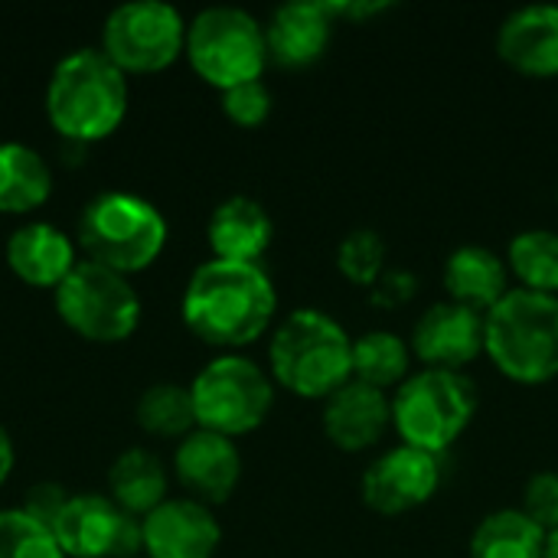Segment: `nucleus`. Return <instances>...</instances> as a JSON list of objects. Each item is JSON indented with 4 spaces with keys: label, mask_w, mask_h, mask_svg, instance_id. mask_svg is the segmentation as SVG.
Here are the masks:
<instances>
[{
    "label": "nucleus",
    "mask_w": 558,
    "mask_h": 558,
    "mask_svg": "<svg viewBox=\"0 0 558 558\" xmlns=\"http://www.w3.org/2000/svg\"><path fill=\"white\" fill-rule=\"evenodd\" d=\"M180 311L193 337L219 350H239L271 327L278 294L262 265L213 258L190 275Z\"/></svg>",
    "instance_id": "1"
},
{
    "label": "nucleus",
    "mask_w": 558,
    "mask_h": 558,
    "mask_svg": "<svg viewBox=\"0 0 558 558\" xmlns=\"http://www.w3.org/2000/svg\"><path fill=\"white\" fill-rule=\"evenodd\" d=\"M271 379L298 399L327 402L353 379L350 333L317 307L291 311L268 343Z\"/></svg>",
    "instance_id": "2"
},
{
    "label": "nucleus",
    "mask_w": 558,
    "mask_h": 558,
    "mask_svg": "<svg viewBox=\"0 0 558 558\" xmlns=\"http://www.w3.org/2000/svg\"><path fill=\"white\" fill-rule=\"evenodd\" d=\"M46 114L69 141H101L128 114V75L101 49H75L49 75Z\"/></svg>",
    "instance_id": "3"
},
{
    "label": "nucleus",
    "mask_w": 558,
    "mask_h": 558,
    "mask_svg": "<svg viewBox=\"0 0 558 558\" xmlns=\"http://www.w3.org/2000/svg\"><path fill=\"white\" fill-rule=\"evenodd\" d=\"M484 353L500 376L520 386H546L558 376V298L510 288L484 314Z\"/></svg>",
    "instance_id": "4"
},
{
    "label": "nucleus",
    "mask_w": 558,
    "mask_h": 558,
    "mask_svg": "<svg viewBox=\"0 0 558 558\" xmlns=\"http://www.w3.org/2000/svg\"><path fill=\"white\" fill-rule=\"evenodd\" d=\"M167 245V219L160 209L134 193H101L78 219V248L85 262H95L118 275L150 268Z\"/></svg>",
    "instance_id": "5"
},
{
    "label": "nucleus",
    "mask_w": 558,
    "mask_h": 558,
    "mask_svg": "<svg viewBox=\"0 0 558 558\" xmlns=\"http://www.w3.org/2000/svg\"><path fill=\"white\" fill-rule=\"evenodd\" d=\"M481 405L471 376L454 369L412 373L392 396V428L409 448L445 454L474 422Z\"/></svg>",
    "instance_id": "6"
},
{
    "label": "nucleus",
    "mask_w": 558,
    "mask_h": 558,
    "mask_svg": "<svg viewBox=\"0 0 558 558\" xmlns=\"http://www.w3.org/2000/svg\"><path fill=\"white\" fill-rule=\"evenodd\" d=\"M186 59L193 72L229 92L245 82H258L268 65L265 26L239 7H209L186 26Z\"/></svg>",
    "instance_id": "7"
},
{
    "label": "nucleus",
    "mask_w": 558,
    "mask_h": 558,
    "mask_svg": "<svg viewBox=\"0 0 558 558\" xmlns=\"http://www.w3.org/2000/svg\"><path fill=\"white\" fill-rule=\"evenodd\" d=\"M190 392L196 409V428L232 441L262 428L275 405V379L258 363L235 353L206 363L196 373Z\"/></svg>",
    "instance_id": "8"
},
{
    "label": "nucleus",
    "mask_w": 558,
    "mask_h": 558,
    "mask_svg": "<svg viewBox=\"0 0 558 558\" xmlns=\"http://www.w3.org/2000/svg\"><path fill=\"white\" fill-rule=\"evenodd\" d=\"M62 324L92 343H121L141 324V298L131 281L95 262H78L56 288Z\"/></svg>",
    "instance_id": "9"
},
{
    "label": "nucleus",
    "mask_w": 558,
    "mask_h": 558,
    "mask_svg": "<svg viewBox=\"0 0 558 558\" xmlns=\"http://www.w3.org/2000/svg\"><path fill=\"white\" fill-rule=\"evenodd\" d=\"M186 49V23L177 7L160 0H134L114 7L101 26V52L124 72H163Z\"/></svg>",
    "instance_id": "10"
},
{
    "label": "nucleus",
    "mask_w": 558,
    "mask_h": 558,
    "mask_svg": "<svg viewBox=\"0 0 558 558\" xmlns=\"http://www.w3.org/2000/svg\"><path fill=\"white\" fill-rule=\"evenodd\" d=\"M52 536L65 558H134L141 553V520L124 513L111 497H69Z\"/></svg>",
    "instance_id": "11"
},
{
    "label": "nucleus",
    "mask_w": 558,
    "mask_h": 558,
    "mask_svg": "<svg viewBox=\"0 0 558 558\" xmlns=\"http://www.w3.org/2000/svg\"><path fill=\"white\" fill-rule=\"evenodd\" d=\"M441 487V458L396 445L383 451L360 481L363 504L379 517H402L425 507Z\"/></svg>",
    "instance_id": "12"
},
{
    "label": "nucleus",
    "mask_w": 558,
    "mask_h": 558,
    "mask_svg": "<svg viewBox=\"0 0 558 558\" xmlns=\"http://www.w3.org/2000/svg\"><path fill=\"white\" fill-rule=\"evenodd\" d=\"M222 530L213 510L190 497H167L141 520V553L147 558H216Z\"/></svg>",
    "instance_id": "13"
},
{
    "label": "nucleus",
    "mask_w": 558,
    "mask_h": 558,
    "mask_svg": "<svg viewBox=\"0 0 558 558\" xmlns=\"http://www.w3.org/2000/svg\"><path fill=\"white\" fill-rule=\"evenodd\" d=\"M412 353L428 369L461 373L484 353V314L454 301L432 304L412 327Z\"/></svg>",
    "instance_id": "14"
},
{
    "label": "nucleus",
    "mask_w": 558,
    "mask_h": 558,
    "mask_svg": "<svg viewBox=\"0 0 558 558\" xmlns=\"http://www.w3.org/2000/svg\"><path fill=\"white\" fill-rule=\"evenodd\" d=\"M173 471L190 500L213 507L226 504L235 494L242 481V454L232 438L196 428L180 441L173 454Z\"/></svg>",
    "instance_id": "15"
},
{
    "label": "nucleus",
    "mask_w": 558,
    "mask_h": 558,
    "mask_svg": "<svg viewBox=\"0 0 558 558\" xmlns=\"http://www.w3.org/2000/svg\"><path fill=\"white\" fill-rule=\"evenodd\" d=\"M324 435L337 451L360 454L376 448L392 428V399L360 379H350L324 402Z\"/></svg>",
    "instance_id": "16"
},
{
    "label": "nucleus",
    "mask_w": 558,
    "mask_h": 558,
    "mask_svg": "<svg viewBox=\"0 0 558 558\" xmlns=\"http://www.w3.org/2000/svg\"><path fill=\"white\" fill-rule=\"evenodd\" d=\"M497 56L530 78L558 75V7L533 3L513 10L497 29Z\"/></svg>",
    "instance_id": "17"
},
{
    "label": "nucleus",
    "mask_w": 558,
    "mask_h": 558,
    "mask_svg": "<svg viewBox=\"0 0 558 558\" xmlns=\"http://www.w3.org/2000/svg\"><path fill=\"white\" fill-rule=\"evenodd\" d=\"M333 39V13L317 0H294L271 13L265 23L268 59L284 69H307L324 59Z\"/></svg>",
    "instance_id": "18"
},
{
    "label": "nucleus",
    "mask_w": 558,
    "mask_h": 558,
    "mask_svg": "<svg viewBox=\"0 0 558 558\" xmlns=\"http://www.w3.org/2000/svg\"><path fill=\"white\" fill-rule=\"evenodd\" d=\"M206 239H209L213 258L258 265V258L268 252L275 239V222L258 199L229 196L213 209L206 222Z\"/></svg>",
    "instance_id": "19"
},
{
    "label": "nucleus",
    "mask_w": 558,
    "mask_h": 558,
    "mask_svg": "<svg viewBox=\"0 0 558 558\" xmlns=\"http://www.w3.org/2000/svg\"><path fill=\"white\" fill-rule=\"evenodd\" d=\"M7 265L23 284L56 291L78 262L72 239L62 229L49 222H29L7 239Z\"/></svg>",
    "instance_id": "20"
},
{
    "label": "nucleus",
    "mask_w": 558,
    "mask_h": 558,
    "mask_svg": "<svg viewBox=\"0 0 558 558\" xmlns=\"http://www.w3.org/2000/svg\"><path fill=\"white\" fill-rule=\"evenodd\" d=\"M441 284L448 291V301L487 314L507 298L510 268L487 245H461L448 255L445 271H441Z\"/></svg>",
    "instance_id": "21"
},
{
    "label": "nucleus",
    "mask_w": 558,
    "mask_h": 558,
    "mask_svg": "<svg viewBox=\"0 0 558 558\" xmlns=\"http://www.w3.org/2000/svg\"><path fill=\"white\" fill-rule=\"evenodd\" d=\"M52 193V170L39 150L3 141L0 144V213L20 216L39 209Z\"/></svg>",
    "instance_id": "22"
},
{
    "label": "nucleus",
    "mask_w": 558,
    "mask_h": 558,
    "mask_svg": "<svg viewBox=\"0 0 558 558\" xmlns=\"http://www.w3.org/2000/svg\"><path fill=\"white\" fill-rule=\"evenodd\" d=\"M108 490L111 500L131 513L134 520L147 517L150 510H157L167 500V471L160 464V458H154L144 448H131L124 454H118V461L108 471Z\"/></svg>",
    "instance_id": "23"
},
{
    "label": "nucleus",
    "mask_w": 558,
    "mask_h": 558,
    "mask_svg": "<svg viewBox=\"0 0 558 558\" xmlns=\"http://www.w3.org/2000/svg\"><path fill=\"white\" fill-rule=\"evenodd\" d=\"M549 533L523 510H497L471 533V558H546Z\"/></svg>",
    "instance_id": "24"
},
{
    "label": "nucleus",
    "mask_w": 558,
    "mask_h": 558,
    "mask_svg": "<svg viewBox=\"0 0 558 558\" xmlns=\"http://www.w3.org/2000/svg\"><path fill=\"white\" fill-rule=\"evenodd\" d=\"M412 376V347L392 330H369L353 340V379L373 389H399Z\"/></svg>",
    "instance_id": "25"
},
{
    "label": "nucleus",
    "mask_w": 558,
    "mask_h": 558,
    "mask_svg": "<svg viewBox=\"0 0 558 558\" xmlns=\"http://www.w3.org/2000/svg\"><path fill=\"white\" fill-rule=\"evenodd\" d=\"M507 268L517 275L520 288L558 298V232L526 229L507 248Z\"/></svg>",
    "instance_id": "26"
},
{
    "label": "nucleus",
    "mask_w": 558,
    "mask_h": 558,
    "mask_svg": "<svg viewBox=\"0 0 558 558\" xmlns=\"http://www.w3.org/2000/svg\"><path fill=\"white\" fill-rule=\"evenodd\" d=\"M134 415H137V425L157 438H180L183 441L190 432H196V409H193L190 386L157 383V386L144 389Z\"/></svg>",
    "instance_id": "27"
},
{
    "label": "nucleus",
    "mask_w": 558,
    "mask_h": 558,
    "mask_svg": "<svg viewBox=\"0 0 558 558\" xmlns=\"http://www.w3.org/2000/svg\"><path fill=\"white\" fill-rule=\"evenodd\" d=\"M386 239L376 229H353L337 245V268L356 288H373L386 271Z\"/></svg>",
    "instance_id": "28"
},
{
    "label": "nucleus",
    "mask_w": 558,
    "mask_h": 558,
    "mask_svg": "<svg viewBox=\"0 0 558 558\" xmlns=\"http://www.w3.org/2000/svg\"><path fill=\"white\" fill-rule=\"evenodd\" d=\"M0 558H65L52 530L23 510H0Z\"/></svg>",
    "instance_id": "29"
},
{
    "label": "nucleus",
    "mask_w": 558,
    "mask_h": 558,
    "mask_svg": "<svg viewBox=\"0 0 558 558\" xmlns=\"http://www.w3.org/2000/svg\"><path fill=\"white\" fill-rule=\"evenodd\" d=\"M222 111L239 128H258L271 114V92L262 78L235 85V88L222 92Z\"/></svg>",
    "instance_id": "30"
},
{
    "label": "nucleus",
    "mask_w": 558,
    "mask_h": 558,
    "mask_svg": "<svg viewBox=\"0 0 558 558\" xmlns=\"http://www.w3.org/2000/svg\"><path fill=\"white\" fill-rule=\"evenodd\" d=\"M536 526L546 533L558 530V474L556 471H539L526 481L523 487V507H520Z\"/></svg>",
    "instance_id": "31"
},
{
    "label": "nucleus",
    "mask_w": 558,
    "mask_h": 558,
    "mask_svg": "<svg viewBox=\"0 0 558 558\" xmlns=\"http://www.w3.org/2000/svg\"><path fill=\"white\" fill-rule=\"evenodd\" d=\"M418 294V278L409 268H386L383 278L369 288V301L379 311H399Z\"/></svg>",
    "instance_id": "32"
},
{
    "label": "nucleus",
    "mask_w": 558,
    "mask_h": 558,
    "mask_svg": "<svg viewBox=\"0 0 558 558\" xmlns=\"http://www.w3.org/2000/svg\"><path fill=\"white\" fill-rule=\"evenodd\" d=\"M65 504H69V494H65L59 484H36V487L26 494V500H23L20 510H23L26 517L39 520L43 526L52 530V523L59 520V513H62Z\"/></svg>",
    "instance_id": "33"
},
{
    "label": "nucleus",
    "mask_w": 558,
    "mask_h": 558,
    "mask_svg": "<svg viewBox=\"0 0 558 558\" xmlns=\"http://www.w3.org/2000/svg\"><path fill=\"white\" fill-rule=\"evenodd\" d=\"M333 20L337 16H350V20H363V16H373V13H383L389 10V3H327Z\"/></svg>",
    "instance_id": "34"
},
{
    "label": "nucleus",
    "mask_w": 558,
    "mask_h": 558,
    "mask_svg": "<svg viewBox=\"0 0 558 558\" xmlns=\"http://www.w3.org/2000/svg\"><path fill=\"white\" fill-rule=\"evenodd\" d=\"M10 471H13V441H10L7 428L0 425V487L10 477Z\"/></svg>",
    "instance_id": "35"
},
{
    "label": "nucleus",
    "mask_w": 558,
    "mask_h": 558,
    "mask_svg": "<svg viewBox=\"0 0 558 558\" xmlns=\"http://www.w3.org/2000/svg\"><path fill=\"white\" fill-rule=\"evenodd\" d=\"M546 558H558V530L549 533V543H546Z\"/></svg>",
    "instance_id": "36"
}]
</instances>
